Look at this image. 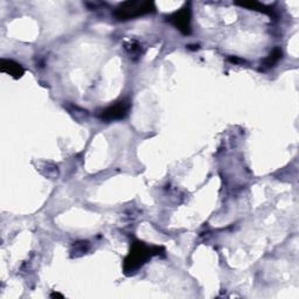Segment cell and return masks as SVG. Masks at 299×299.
Returning a JSON list of instances; mask_svg holds the SVG:
<instances>
[{
  "label": "cell",
  "instance_id": "6da1fadb",
  "mask_svg": "<svg viewBox=\"0 0 299 299\" xmlns=\"http://www.w3.org/2000/svg\"><path fill=\"white\" fill-rule=\"evenodd\" d=\"M160 248L149 247L143 242H135L132 244L130 254L124 262V271L126 275H131L142 268L154 255L159 254Z\"/></svg>",
  "mask_w": 299,
  "mask_h": 299
},
{
  "label": "cell",
  "instance_id": "7a4b0ae2",
  "mask_svg": "<svg viewBox=\"0 0 299 299\" xmlns=\"http://www.w3.org/2000/svg\"><path fill=\"white\" fill-rule=\"evenodd\" d=\"M154 11L153 3L145 2H126L119 5L115 11V17L118 20H129Z\"/></svg>",
  "mask_w": 299,
  "mask_h": 299
},
{
  "label": "cell",
  "instance_id": "3957f363",
  "mask_svg": "<svg viewBox=\"0 0 299 299\" xmlns=\"http://www.w3.org/2000/svg\"><path fill=\"white\" fill-rule=\"evenodd\" d=\"M131 108V102L129 99H122L117 102L114 106L109 107L106 109L101 115V118L106 122H111V120L122 119L129 114V110Z\"/></svg>",
  "mask_w": 299,
  "mask_h": 299
},
{
  "label": "cell",
  "instance_id": "277c9868",
  "mask_svg": "<svg viewBox=\"0 0 299 299\" xmlns=\"http://www.w3.org/2000/svg\"><path fill=\"white\" fill-rule=\"evenodd\" d=\"M169 21L184 34L191 33V9L189 6L182 7L179 12L171 15Z\"/></svg>",
  "mask_w": 299,
  "mask_h": 299
},
{
  "label": "cell",
  "instance_id": "5b68a950",
  "mask_svg": "<svg viewBox=\"0 0 299 299\" xmlns=\"http://www.w3.org/2000/svg\"><path fill=\"white\" fill-rule=\"evenodd\" d=\"M0 69H2V72L9 74V75L14 77V79H19V77H21L25 73L24 68L21 67V64H19L12 60H6V59H2V61H0Z\"/></svg>",
  "mask_w": 299,
  "mask_h": 299
},
{
  "label": "cell",
  "instance_id": "8992f818",
  "mask_svg": "<svg viewBox=\"0 0 299 299\" xmlns=\"http://www.w3.org/2000/svg\"><path fill=\"white\" fill-rule=\"evenodd\" d=\"M281 57H282V50L279 48H275L273 52L270 53V55L268 56L265 60H264L263 65L264 67H268V68L273 67L274 64L277 63L278 60L281 59Z\"/></svg>",
  "mask_w": 299,
  "mask_h": 299
},
{
  "label": "cell",
  "instance_id": "52a82bcc",
  "mask_svg": "<svg viewBox=\"0 0 299 299\" xmlns=\"http://www.w3.org/2000/svg\"><path fill=\"white\" fill-rule=\"evenodd\" d=\"M125 49L127 50V53H129L130 57L139 56L142 53L141 45L136 41H130V42H127V44H125Z\"/></svg>",
  "mask_w": 299,
  "mask_h": 299
},
{
  "label": "cell",
  "instance_id": "ba28073f",
  "mask_svg": "<svg viewBox=\"0 0 299 299\" xmlns=\"http://www.w3.org/2000/svg\"><path fill=\"white\" fill-rule=\"evenodd\" d=\"M239 5L243 6V7H247V9H250V10H255V11H259V12H264V13H268V11L265 10V7L261 4L258 3H239Z\"/></svg>",
  "mask_w": 299,
  "mask_h": 299
},
{
  "label": "cell",
  "instance_id": "9c48e42d",
  "mask_svg": "<svg viewBox=\"0 0 299 299\" xmlns=\"http://www.w3.org/2000/svg\"><path fill=\"white\" fill-rule=\"evenodd\" d=\"M52 298H54V297H60V298H63V296H62V294H60V293H53L52 296H50Z\"/></svg>",
  "mask_w": 299,
  "mask_h": 299
}]
</instances>
